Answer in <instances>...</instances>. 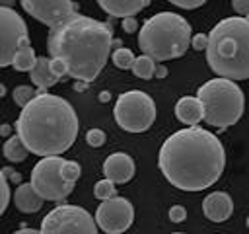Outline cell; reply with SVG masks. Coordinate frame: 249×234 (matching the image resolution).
Returning <instances> with one entry per match:
<instances>
[{"label":"cell","instance_id":"1","mask_svg":"<svg viewBox=\"0 0 249 234\" xmlns=\"http://www.w3.org/2000/svg\"><path fill=\"white\" fill-rule=\"evenodd\" d=\"M158 166L173 187L202 191L220 179L226 166V150L214 133L198 125L187 127L163 140Z\"/></svg>","mask_w":249,"mask_h":234},{"label":"cell","instance_id":"2","mask_svg":"<svg viewBox=\"0 0 249 234\" xmlns=\"http://www.w3.org/2000/svg\"><path fill=\"white\" fill-rule=\"evenodd\" d=\"M113 41V27L107 21L76 14L51 27L47 49L51 58L64 60L68 76L91 82L105 68Z\"/></svg>","mask_w":249,"mask_h":234},{"label":"cell","instance_id":"3","mask_svg":"<svg viewBox=\"0 0 249 234\" xmlns=\"http://www.w3.org/2000/svg\"><path fill=\"white\" fill-rule=\"evenodd\" d=\"M80 121L74 107L60 96L37 94L16 121L18 136L31 154L41 158L64 154L78 136Z\"/></svg>","mask_w":249,"mask_h":234},{"label":"cell","instance_id":"4","mask_svg":"<svg viewBox=\"0 0 249 234\" xmlns=\"http://www.w3.org/2000/svg\"><path fill=\"white\" fill-rule=\"evenodd\" d=\"M208 66L233 82L249 78V18L233 16L220 20L208 33Z\"/></svg>","mask_w":249,"mask_h":234},{"label":"cell","instance_id":"5","mask_svg":"<svg viewBox=\"0 0 249 234\" xmlns=\"http://www.w3.org/2000/svg\"><path fill=\"white\" fill-rule=\"evenodd\" d=\"M193 39L191 23L175 12H160L148 18L138 33V47L142 55L154 60H171L187 53Z\"/></svg>","mask_w":249,"mask_h":234},{"label":"cell","instance_id":"6","mask_svg":"<svg viewBox=\"0 0 249 234\" xmlns=\"http://www.w3.org/2000/svg\"><path fill=\"white\" fill-rule=\"evenodd\" d=\"M196 98L202 103L204 121L210 127L226 129V127L235 125L243 117L245 96L241 88L230 78L218 76V78L204 82L198 88Z\"/></svg>","mask_w":249,"mask_h":234},{"label":"cell","instance_id":"7","mask_svg":"<svg viewBox=\"0 0 249 234\" xmlns=\"http://www.w3.org/2000/svg\"><path fill=\"white\" fill-rule=\"evenodd\" d=\"M117 125L126 133H144L156 121V103L142 90H128L121 94L113 107Z\"/></svg>","mask_w":249,"mask_h":234},{"label":"cell","instance_id":"8","mask_svg":"<svg viewBox=\"0 0 249 234\" xmlns=\"http://www.w3.org/2000/svg\"><path fill=\"white\" fill-rule=\"evenodd\" d=\"M64 158L45 156L31 170V185L45 201H64L72 191L74 183L62 177Z\"/></svg>","mask_w":249,"mask_h":234},{"label":"cell","instance_id":"9","mask_svg":"<svg viewBox=\"0 0 249 234\" xmlns=\"http://www.w3.org/2000/svg\"><path fill=\"white\" fill-rule=\"evenodd\" d=\"M93 216L78 205H58L41 220V234H97Z\"/></svg>","mask_w":249,"mask_h":234},{"label":"cell","instance_id":"10","mask_svg":"<svg viewBox=\"0 0 249 234\" xmlns=\"http://www.w3.org/2000/svg\"><path fill=\"white\" fill-rule=\"evenodd\" d=\"M25 45H29V33L23 18L16 10L0 6V68L10 66Z\"/></svg>","mask_w":249,"mask_h":234},{"label":"cell","instance_id":"11","mask_svg":"<svg viewBox=\"0 0 249 234\" xmlns=\"http://www.w3.org/2000/svg\"><path fill=\"white\" fill-rule=\"evenodd\" d=\"M134 220V207L124 197H111L99 203L95 211L97 226L107 234H123L132 226Z\"/></svg>","mask_w":249,"mask_h":234},{"label":"cell","instance_id":"12","mask_svg":"<svg viewBox=\"0 0 249 234\" xmlns=\"http://www.w3.org/2000/svg\"><path fill=\"white\" fill-rule=\"evenodd\" d=\"M21 8L35 18L37 21L45 23L47 27H54L68 18L76 16V4L72 0H19Z\"/></svg>","mask_w":249,"mask_h":234},{"label":"cell","instance_id":"13","mask_svg":"<svg viewBox=\"0 0 249 234\" xmlns=\"http://www.w3.org/2000/svg\"><path fill=\"white\" fill-rule=\"evenodd\" d=\"M134 172H136L134 160L126 152H113L103 162V176L111 179L115 185L128 183L134 177Z\"/></svg>","mask_w":249,"mask_h":234},{"label":"cell","instance_id":"14","mask_svg":"<svg viewBox=\"0 0 249 234\" xmlns=\"http://www.w3.org/2000/svg\"><path fill=\"white\" fill-rule=\"evenodd\" d=\"M202 213L212 222H224L233 213V201L226 191H212L202 201Z\"/></svg>","mask_w":249,"mask_h":234},{"label":"cell","instance_id":"15","mask_svg":"<svg viewBox=\"0 0 249 234\" xmlns=\"http://www.w3.org/2000/svg\"><path fill=\"white\" fill-rule=\"evenodd\" d=\"M175 117L187 125V127H196L202 119H204V111H202V103L198 98L195 96H183L177 99L175 103Z\"/></svg>","mask_w":249,"mask_h":234},{"label":"cell","instance_id":"16","mask_svg":"<svg viewBox=\"0 0 249 234\" xmlns=\"http://www.w3.org/2000/svg\"><path fill=\"white\" fill-rule=\"evenodd\" d=\"M99 8L113 18H128L142 12L150 0H97Z\"/></svg>","mask_w":249,"mask_h":234},{"label":"cell","instance_id":"17","mask_svg":"<svg viewBox=\"0 0 249 234\" xmlns=\"http://www.w3.org/2000/svg\"><path fill=\"white\" fill-rule=\"evenodd\" d=\"M43 197L33 189L31 183H19L18 189L14 191V205L18 211L29 214V213H37L43 207Z\"/></svg>","mask_w":249,"mask_h":234},{"label":"cell","instance_id":"18","mask_svg":"<svg viewBox=\"0 0 249 234\" xmlns=\"http://www.w3.org/2000/svg\"><path fill=\"white\" fill-rule=\"evenodd\" d=\"M29 76H31V82L37 86L39 94L47 92L51 86H54V84L60 80V78L54 76V72L51 70V58H47V57H37V62H35V66L31 68Z\"/></svg>","mask_w":249,"mask_h":234},{"label":"cell","instance_id":"19","mask_svg":"<svg viewBox=\"0 0 249 234\" xmlns=\"http://www.w3.org/2000/svg\"><path fill=\"white\" fill-rule=\"evenodd\" d=\"M2 152H4V158H6L8 162H14V164L23 162V160L27 158V154H29L27 146H25L23 140L18 136V133H16L14 136H10V138L4 142Z\"/></svg>","mask_w":249,"mask_h":234},{"label":"cell","instance_id":"20","mask_svg":"<svg viewBox=\"0 0 249 234\" xmlns=\"http://www.w3.org/2000/svg\"><path fill=\"white\" fill-rule=\"evenodd\" d=\"M37 62V57H35V51L31 49V45H25L18 51V55L14 57V62L12 66L18 70V72H31V68L35 66Z\"/></svg>","mask_w":249,"mask_h":234},{"label":"cell","instance_id":"21","mask_svg":"<svg viewBox=\"0 0 249 234\" xmlns=\"http://www.w3.org/2000/svg\"><path fill=\"white\" fill-rule=\"evenodd\" d=\"M130 70L136 78L150 80V78H154V72H156V60L148 55H140V57L134 58V64H132Z\"/></svg>","mask_w":249,"mask_h":234},{"label":"cell","instance_id":"22","mask_svg":"<svg viewBox=\"0 0 249 234\" xmlns=\"http://www.w3.org/2000/svg\"><path fill=\"white\" fill-rule=\"evenodd\" d=\"M134 53L130 51V49H126V47H117L113 53H111V60H113V64L117 66V68H132V64H134Z\"/></svg>","mask_w":249,"mask_h":234},{"label":"cell","instance_id":"23","mask_svg":"<svg viewBox=\"0 0 249 234\" xmlns=\"http://www.w3.org/2000/svg\"><path fill=\"white\" fill-rule=\"evenodd\" d=\"M39 94V90L37 88H33V86H25V84H21V86H16L14 88V94H12V98H14V101H16V105H19V107H25L35 96Z\"/></svg>","mask_w":249,"mask_h":234},{"label":"cell","instance_id":"24","mask_svg":"<svg viewBox=\"0 0 249 234\" xmlns=\"http://www.w3.org/2000/svg\"><path fill=\"white\" fill-rule=\"evenodd\" d=\"M93 195L99 199V201H105V199H111V197H115L117 195V191H115V183L111 181V179H99L97 183H95V187H93Z\"/></svg>","mask_w":249,"mask_h":234},{"label":"cell","instance_id":"25","mask_svg":"<svg viewBox=\"0 0 249 234\" xmlns=\"http://www.w3.org/2000/svg\"><path fill=\"white\" fill-rule=\"evenodd\" d=\"M80 174H82V168H80L78 162H74V160H64V164H62V177H64L66 181L76 183V179L80 177Z\"/></svg>","mask_w":249,"mask_h":234},{"label":"cell","instance_id":"26","mask_svg":"<svg viewBox=\"0 0 249 234\" xmlns=\"http://www.w3.org/2000/svg\"><path fill=\"white\" fill-rule=\"evenodd\" d=\"M10 203V187H8V177L6 174L0 170V216L4 214L6 207Z\"/></svg>","mask_w":249,"mask_h":234},{"label":"cell","instance_id":"27","mask_svg":"<svg viewBox=\"0 0 249 234\" xmlns=\"http://www.w3.org/2000/svg\"><path fill=\"white\" fill-rule=\"evenodd\" d=\"M105 133L101 131V129H89L88 133H86V142L89 144V146H93V148H99V146H103L105 144Z\"/></svg>","mask_w":249,"mask_h":234},{"label":"cell","instance_id":"28","mask_svg":"<svg viewBox=\"0 0 249 234\" xmlns=\"http://www.w3.org/2000/svg\"><path fill=\"white\" fill-rule=\"evenodd\" d=\"M167 214H169V220L171 222H183L187 218V209L183 205H173Z\"/></svg>","mask_w":249,"mask_h":234},{"label":"cell","instance_id":"29","mask_svg":"<svg viewBox=\"0 0 249 234\" xmlns=\"http://www.w3.org/2000/svg\"><path fill=\"white\" fill-rule=\"evenodd\" d=\"M191 47H193L195 51H206V47H208V35H206V33H196V35H193Z\"/></svg>","mask_w":249,"mask_h":234},{"label":"cell","instance_id":"30","mask_svg":"<svg viewBox=\"0 0 249 234\" xmlns=\"http://www.w3.org/2000/svg\"><path fill=\"white\" fill-rule=\"evenodd\" d=\"M51 70H53L54 76H58V78L68 76V68H66L64 60H60V58H51Z\"/></svg>","mask_w":249,"mask_h":234},{"label":"cell","instance_id":"31","mask_svg":"<svg viewBox=\"0 0 249 234\" xmlns=\"http://www.w3.org/2000/svg\"><path fill=\"white\" fill-rule=\"evenodd\" d=\"M167 2H171V4H173V6H177V8L195 10V8H200L206 0H167Z\"/></svg>","mask_w":249,"mask_h":234},{"label":"cell","instance_id":"32","mask_svg":"<svg viewBox=\"0 0 249 234\" xmlns=\"http://www.w3.org/2000/svg\"><path fill=\"white\" fill-rule=\"evenodd\" d=\"M231 8L241 18H249V0H231Z\"/></svg>","mask_w":249,"mask_h":234},{"label":"cell","instance_id":"33","mask_svg":"<svg viewBox=\"0 0 249 234\" xmlns=\"http://www.w3.org/2000/svg\"><path fill=\"white\" fill-rule=\"evenodd\" d=\"M123 29H124V33H134L136 29H138V21H136V18L134 16H128V18H123Z\"/></svg>","mask_w":249,"mask_h":234},{"label":"cell","instance_id":"34","mask_svg":"<svg viewBox=\"0 0 249 234\" xmlns=\"http://www.w3.org/2000/svg\"><path fill=\"white\" fill-rule=\"evenodd\" d=\"M2 172H4V174H6V176H8V177H10L12 181H14V183H19L21 176H19L18 172H14V170H10V168H6V170H2Z\"/></svg>","mask_w":249,"mask_h":234},{"label":"cell","instance_id":"35","mask_svg":"<svg viewBox=\"0 0 249 234\" xmlns=\"http://www.w3.org/2000/svg\"><path fill=\"white\" fill-rule=\"evenodd\" d=\"M156 78H165L167 76V68L163 64H156V72H154Z\"/></svg>","mask_w":249,"mask_h":234},{"label":"cell","instance_id":"36","mask_svg":"<svg viewBox=\"0 0 249 234\" xmlns=\"http://www.w3.org/2000/svg\"><path fill=\"white\" fill-rule=\"evenodd\" d=\"M12 234H41V232L35 230V228H19V230H16V232H12Z\"/></svg>","mask_w":249,"mask_h":234},{"label":"cell","instance_id":"37","mask_svg":"<svg viewBox=\"0 0 249 234\" xmlns=\"http://www.w3.org/2000/svg\"><path fill=\"white\" fill-rule=\"evenodd\" d=\"M16 4V0H0V6H6V8H12Z\"/></svg>","mask_w":249,"mask_h":234},{"label":"cell","instance_id":"38","mask_svg":"<svg viewBox=\"0 0 249 234\" xmlns=\"http://www.w3.org/2000/svg\"><path fill=\"white\" fill-rule=\"evenodd\" d=\"M99 99H101V101H107V99H109V94H107V92H101V94H99Z\"/></svg>","mask_w":249,"mask_h":234},{"label":"cell","instance_id":"39","mask_svg":"<svg viewBox=\"0 0 249 234\" xmlns=\"http://www.w3.org/2000/svg\"><path fill=\"white\" fill-rule=\"evenodd\" d=\"M4 94H6V86H4V84H0V98H2Z\"/></svg>","mask_w":249,"mask_h":234},{"label":"cell","instance_id":"40","mask_svg":"<svg viewBox=\"0 0 249 234\" xmlns=\"http://www.w3.org/2000/svg\"><path fill=\"white\" fill-rule=\"evenodd\" d=\"M171 234H185V232H171Z\"/></svg>","mask_w":249,"mask_h":234},{"label":"cell","instance_id":"41","mask_svg":"<svg viewBox=\"0 0 249 234\" xmlns=\"http://www.w3.org/2000/svg\"><path fill=\"white\" fill-rule=\"evenodd\" d=\"M247 228H249V216H247Z\"/></svg>","mask_w":249,"mask_h":234}]
</instances>
